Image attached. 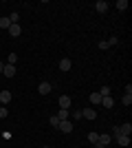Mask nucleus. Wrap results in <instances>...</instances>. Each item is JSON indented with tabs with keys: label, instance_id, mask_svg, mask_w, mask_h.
Instances as JSON below:
<instances>
[{
	"label": "nucleus",
	"instance_id": "nucleus-12",
	"mask_svg": "<svg viewBox=\"0 0 132 148\" xmlns=\"http://www.w3.org/2000/svg\"><path fill=\"white\" fill-rule=\"evenodd\" d=\"M97 142H99L101 146L106 148V146H110V142H112V137H110V135H99V139H97Z\"/></svg>",
	"mask_w": 132,
	"mask_h": 148
},
{
	"label": "nucleus",
	"instance_id": "nucleus-8",
	"mask_svg": "<svg viewBox=\"0 0 132 148\" xmlns=\"http://www.w3.org/2000/svg\"><path fill=\"white\" fill-rule=\"evenodd\" d=\"M20 33H22V27H20V25H11V27H9V36H11V38H18Z\"/></svg>",
	"mask_w": 132,
	"mask_h": 148
},
{
	"label": "nucleus",
	"instance_id": "nucleus-18",
	"mask_svg": "<svg viewBox=\"0 0 132 148\" xmlns=\"http://www.w3.org/2000/svg\"><path fill=\"white\" fill-rule=\"evenodd\" d=\"M97 139H99V133H95V130H90V133H88V142H90V144H95Z\"/></svg>",
	"mask_w": 132,
	"mask_h": 148
},
{
	"label": "nucleus",
	"instance_id": "nucleus-15",
	"mask_svg": "<svg viewBox=\"0 0 132 148\" xmlns=\"http://www.w3.org/2000/svg\"><path fill=\"white\" fill-rule=\"evenodd\" d=\"M90 104H93V108L97 104H101V95H99V93H93V95H90Z\"/></svg>",
	"mask_w": 132,
	"mask_h": 148
},
{
	"label": "nucleus",
	"instance_id": "nucleus-25",
	"mask_svg": "<svg viewBox=\"0 0 132 148\" xmlns=\"http://www.w3.org/2000/svg\"><path fill=\"white\" fill-rule=\"evenodd\" d=\"M51 126H55V128L60 126V119H57V115H53V117H51Z\"/></svg>",
	"mask_w": 132,
	"mask_h": 148
},
{
	"label": "nucleus",
	"instance_id": "nucleus-13",
	"mask_svg": "<svg viewBox=\"0 0 132 148\" xmlns=\"http://www.w3.org/2000/svg\"><path fill=\"white\" fill-rule=\"evenodd\" d=\"M119 133H121V135H130V133H132V124L126 122L123 126H119Z\"/></svg>",
	"mask_w": 132,
	"mask_h": 148
},
{
	"label": "nucleus",
	"instance_id": "nucleus-23",
	"mask_svg": "<svg viewBox=\"0 0 132 148\" xmlns=\"http://www.w3.org/2000/svg\"><path fill=\"white\" fill-rule=\"evenodd\" d=\"M7 115H9V111H7V106H0V117L5 119V117H7Z\"/></svg>",
	"mask_w": 132,
	"mask_h": 148
},
{
	"label": "nucleus",
	"instance_id": "nucleus-26",
	"mask_svg": "<svg viewBox=\"0 0 132 148\" xmlns=\"http://www.w3.org/2000/svg\"><path fill=\"white\" fill-rule=\"evenodd\" d=\"M110 44H108V40H104V42H99V49H108Z\"/></svg>",
	"mask_w": 132,
	"mask_h": 148
},
{
	"label": "nucleus",
	"instance_id": "nucleus-17",
	"mask_svg": "<svg viewBox=\"0 0 132 148\" xmlns=\"http://www.w3.org/2000/svg\"><path fill=\"white\" fill-rule=\"evenodd\" d=\"M114 7H117L119 11H126V9H128V0H117V5H114Z\"/></svg>",
	"mask_w": 132,
	"mask_h": 148
},
{
	"label": "nucleus",
	"instance_id": "nucleus-4",
	"mask_svg": "<svg viewBox=\"0 0 132 148\" xmlns=\"http://www.w3.org/2000/svg\"><path fill=\"white\" fill-rule=\"evenodd\" d=\"M117 144L123 146V148H128L130 146V135H117Z\"/></svg>",
	"mask_w": 132,
	"mask_h": 148
},
{
	"label": "nucleus",
	"instance_id": "nucleus-10",
	"mask_svg": "<svg viewBox=\"0 0 132 148\" xmlns=\"http://www.w3.org/2000/svg\"><path fill=\"white\" fill-rule=\"evenodd\" d=\"M101 104L106 106V108H112V106H114V99H112V95H106V97H101Z\"/></svg>",
	"mask_w": 132,
	"mask_h": 148
},
{
	"label": "nucleus",
	"instance_id": "nucleus-7",
	"mask_svg": "<svg viewBox=\"0 0 132 148\" xmlns=\"http://www.w3.org/2000/svg\"><path fill=\"white\" fill-rule=\"evenodd\" d=\"M68 106H70V97L68 95H60V108L68 111Z\"/></svg>",
	"mask_w": 132,
	"mask_h": 148
},
{
	"label": "nucleus",
	"instance_id": "nucleus-9",
	"mask_svg": "<svg viewBox=\"0 0 132 148\" xmlns=\"http://www.w3.org/2000/svg\"><path fill=\"white\" fill-rule=\"evenodd\" d=\"M82 117H86V119H95V117H97V113H95V108H84V111H82Z\"/></svg>",
	"mask_w": 132,
	"mask_h": 148
},
{
	"label": "nucleus",
	"instance_id": "nucleus-27",
	"mask_svg": "<svg viewBox=\"0 0 132 148\" xmlns=\"http://www.w3.org/2000/svg\"><path fill=\"white\" fill-rule=\"evenodd\" d=\"M2 69H5V62H0V73H2Z\"/></svg>",
	"mask_w": 132,
	"mask_h": 148
},
{
	"label": "nucleus",
	"instance_id": "nucleus-6",
	"mask_svg": "<svg viewBox=\"0 0 132 148\" xmlns=\"http://www.w3.org/2000/svg\"><path fill=\"white\" fill-rule=\"evenodd\" d=\"M95 9H97L99 13H106L108 11V2L106 0H97V2H95Z\"/></svg>",
	"mask_w": 132,
	"mask_h": 148
},
{
	"label": "nucleus",
	"instance_id": "nucleus-11",
	"mask_svg": "<svg viewBox=\"0 0 132 148\" xmlns=\"http://www.w3.org/2000/svg\"><path fill=\"white\" fill-rule=\"evenodd\" d=\"M60 71H64V73H66V71H70V60H68V58L60 60Z\"/></svg>",
	"mask_w": 132,
	"mask_h": 148
},
{
	"label": "nucleus",
	"instance_id": "nucleus-22",
	"mask_svg": "<svg viewBox=\"0 0 132 148\" xmlns=\"http://www.w3.org/2000/svg\"><path fill=\"white\" fill-rule=\"evenodd\" d=\"M9 20H11V25H18L20 16H18V13H11V16H9Z\"/></svg>",
	"mask_w": 132,
	"mask_h": 148
},
{
	"label": "nucleus",
	"instance_id": "nucleus-3",
	"mask_svg": "<svg viewBox=\"0 0 132 148\" xmlns=\"http://www.w3.org/2000/svg\"><path fill=\"white\" fill-rule=\"evenodd\" d=\"M51 88H53V86H51L49 82H40L38 91H40V95H49V93H51Z\"/></svg>",
	"mask_w": 132,
	"mask_h": 148
},
{
	"label": "nucleus",
	"instance_id": "nucleus-16",
	"mask_svg": "<svg viewBox=\"0 0 132 148\" xmlns=\"http://www.w3.org/2000/svg\"><path fill=\"white\" fill-rule=\"evenodd\" d=\"M11 27V20H9V16L7 18H0V29H9Z\"/></svg>",
	"mask_w": 132,
	"mask_h": 148
},
{
	"label": "nucleus",
	"instance_id": "nucleus-2",
	"mask_svg": "<svg viewBox=\"0 0 132 148\" xmlns=\"http://www.w3.org/2000/svg\"><path fill=\"white\" fill-rule=\"evenodd\" d=\"M57 128L62 130V133H70V130H73V122H70V119H66V122H60V126H57Z\"/></svg>",
	"mask_w": 132,
	"mask_h": 148
},
{
	"label": "nucleus",
	"instance_id": "nucleus-24",
	"mask_svg": "<svg viewBox=\"0 0 132 148\" xmlns=\"http://www.w3.org/2000/svg\"><path fill=\"white\" fill-rule=\"evenodd\" d=\"M70 117L75 119V122H77V119H82V111H75V113H70Z\"/></svg>",
	"mask_w": 132,
	"mask_h": 148
},
{
	"label": "nucleus",
	"instance_id": "nucleus-1",
	"mask_svg": "<svg viewBox=\"0 0 132 148\" xmlns=\"http://www.w3.org/2000/svg\"><path fill=\"white\" fill-rule=\"evenodd\" d=\"M2 75H5V77H13V75H16V66H13V64H5Z\"/></svg>",
	"mask_w": 132,
	"mask_h": 148
},
{
	"label": "nucleus",
	"instance_id": "nucleus-28",
	"mask_svg": "<svg viewBox=\"0 0 132 148\" xmlns=\"http://www.w3.org/2000/svg\"><path fill=\"white\" fill-rule=\"evenodd\" d=\"M0 106H2V104H0Z\"/></svg>",
	"mask_w": 132,
	"mask_h": 148
},
{
	"label": "nucleus",
	"instance_id": "nucleus-5",
	"mask_svg": "<svg viewBox=\"0 0 132 148\" xmlns=\"http://www.w3.org/2000/svg\"><path fill=\"white\" fill-rule=\"evenodd\" d=\"M9 102H11V91H2V93H0V104L7 106Z\"/></svg>",
	"mask_w": 132,
	"mask_h": 148
},
{
	"label": "nucleus",
	"instance_id": "nucleus-20",
	"mask_svg": "<svg viewBox=\"0 0 132 148\" xmlns=\"http://www.w3.org/2000/svg\"><path fill=\"white\" fill-rule=\"evenodd\" d=\"M16 62H18V56H16V53H9V58H7V64H13V66H16Z\"/></svg>",
	"mask_w": 132,
	"mask_h": 148
},
{
	"label": "nucleus",
	"instance_id": "nucleus-21",
	"mask_svg": "<svg viewBox=\"0 0 132 148\" xmlns=\"http://www.w3.org/2000/svg\"><path fill=\"white\" fill-rule=\"evenodd\" d=\"M99 95H101V97H106V95H110V88H108V86H101V88H99Z\"/></svg>",
	"mask_w": 132,
	"mask_h": 148
},
{
	"label": "nucleus",
	"instance_id": "nucleus-14",
	"mask_svg": "<svg viewBox=\"0 0 132 148\" xmlns=\"http://www.w3.org/2000/svg\"><path fill=\"white\" fill-rule=\"evenodd\" d=\"M68 117H70V111H64V108H60V113H57V119H60V122H66Z\"/></svg>",
	"mask_w": 132,
	"mask_h": 148
},
{
	"label": "nucleus",
	"instance_id": "nucleus-19",
	"mask_svg": "<svg viewBox=\"0 0 132 148\" xmlns=\"http://www.w3.org/2000/svg\"><path fill=\"white\" fill-rule=\"evenodd\" d=\"M121 102H123V106H130L132 104V95H130V93H126V95L121 97Z\"/></svg>",
	"mask_w": 132,
	"mask_h": 148
}]
</instances>
